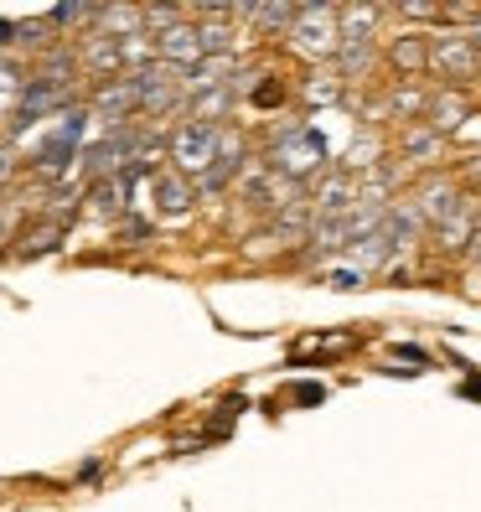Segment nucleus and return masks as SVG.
I'll return each instance as SVG.
<instances>
[{
    "mask_svg": "<svg viewBox=\"0 0 481 512\" xmlns=\"http://www.w3.org/2000/svg\"><path fill=\"white\" fill-rule=\"evenodd\" d=\"M125 233H130V238H145V233H150V223H145V218H130V223H125Z\"/></svg>",
    "mask_w": 481,
    "mask_h": 512,
    "instance_id": "cd10ccee",
    "label": "nucleus"
},
{
    "mask_svg": "<svg viewBox=\"0 0 481 512\" xmlns=\"http://www.w3.org/2000/svg\"><path fill=\"white\" fill-rule=\"evenodd\" d=\"M404 16H414V21H440V6H419V0H409V6H399Z\"/></svg>",
    "mask_w": 481,
    "mask_h": 512,
    "instance_id": "b1692460",
    "label": "nucleus"
},
{
    "mask_svg": "<svg viewBox=\"0 0 481 512\" xmlns=\"http://www.w3.org/2000/svg\"><path fill=\"white\" fill-rule=\"evenodd\" d=\"M430 68H440V78H471L481 63H476L466 32H445L430 42Z\"/></svg>",
    "mask_w": 481,
    "mask_h": 512,
    "instance_id": "39448f33",
    "label": "nucleus"
},
{
    "mask_svg": "<svg viewBox=\"0 0 481 512\" xmlns=\"http://www.w3.org/2000/svg\"><path fill=\"white\" fill-rule=\"evenodd\" d=\"M306 99H316V104H337V83H332V78H311V83H306Z\"/></svg>",
    "mask_w": 481,
    "mask_h": 512,
    "instance_id": "412c9836",
    "label": "nucleus"
},
{
    "mask_svg": "<svg viewBox=\"0 0 481 512\" xmlns=\"http://www.w3.org/2000/svg\"><path fill=\"white\" fill-rule=\"evenodd\" d=\"M83 125H88L83 109L57 114V130L47 135V145L32 156V171H37V176H63V171L78 161V150H83Z\"/></svg>",
    "mask_w": 481,
    "mask_h": 512,
    "instance_id": "7ed1b4c3",
    "label": "nucleus"
},
{
    "mask_svg": "<svg viewBox=\"0 0 481 512\" xmlns=\"http://www.w3.org/2000/svg\"><path fill=\"white\" fill-rule=\"evenodd\" d=\"M404 150H409V156H414L419 166H425V161L435 156V150H440V135H435V130H414V135L404 140Z\"/></svg>",
    "mask_w": 481,
    "mask_h": 512,
    "instance_id": "dca6fc26",
    "label": "nucleus"
},
{
    "mask_svg": "<svg viewBox=\"0 0 481 512\" xmlns=\"http://www.w3.org/2000/svg\"><path fill=\"white\" fill-rule=\"evenodd\" d=\"M130 192H135V182H130L125 171L104 176V182H88V207H94L99 218H119L130 207Z\"/></svg>",
    "mask_w": 481,
    "mask_h": 512,
    "instance_id": "1a4fd4ad",
    "label": "nucleus"
},
{
    "mask_svg": "<svg viewBox=\"0 0 481 512\" xmlns=\"http://www.w3.org/2000/svg\"><path fill=\"white\" fill-rule=\"evenodd\" d=\"M414 213H419V223H450L461 213V192L450 182H425V187H419Z\"/></svg>",
    "mask_w": 481,
    "mask_h": 512,
    "instance_id": "6e6552de",
    "label": "nucleus"
},
{
    "mask_svg": "<svg viewBox=\"0 0 481 512\" xmlns=\"http://www.w3.org/2000/svg\"><path fill=\"white\" fill-rule=\"evenodd\" d=\"M363 285V269H337L332 275V290H357Z\"/></svg>",
    "mask_w": 481,
    "mask_h": 512,
    "instance_id": "5701e85b",
    "label": "nucleus"
},
{
    "mask_svg": "<svg viewBox=\"0 0 481 512\" xmlns=\"http://www.w3.org/2000/svg\"><path fill=\"white\" fill-rule=\"evenodd\" d=\"M430 114H435V119H430V130L440 135V130H456V125H461L466 104H461L456 94H440V99H430Z\"/></svg>",
    "mask_w": 481,
    "mask_h": 512,
    "instance_id": "2eb2a0df",
    "label": "nucleus"
},
{
    "mask_svg": "<svg viewBox=\"0 0 481 512\" xmlns=\"http://www.w3.org/2000/svg\"><path fill=\"white\" fill-rule=\"evenodd\" d=\"M394 68H399V73H425V68H430L425 37H399V42H394Z\"/></svg>",
    "mask_w": 481,
    "mask_h": 512,
    "instance_id": "4468645a",
    "label": "nucleus"
},
{
    "mask_svg": "<svg viewBox=\"0 0 481 512\" xmlns=\"http://www.w3.org/2000/svg\"><path fill=\"white\" fill-rule=\"evenodd\" d=\"M99 6H52L47 11V26H78V21H94Z\"/></svg>",
    "mask_w": 481,
    "mask_h": 512,
    "instance_id": "f3484780",
    "label": "nucleus"
},
{
    "mask_svg": "<svg viewBox=\"0 0 481 512\" xmlns=\"http://www.w3.org/2000/svg\"><path fill=\"white\" fill-rule=\"evenodd\" d=\"M290 42L306 52V57H332L337 42H342V32H337V11H332V6H295Z\"/></svg>",
    "mask_w": 481,
    "mask_h": 512,
    "instance_id": "20e7f679",
    "label": "nucleus"
},
{
    "mask_svg": "<svg viewBox=\"0 0 481 512\" xmlns=\"http://www.w3.org/2000/svg\"><path fill=\"white\" fill-rule=\"evenodd\" d=\"M466 42H471V52H476V63H481V21H476L471 32H466Z\"/></svg>",
    "mask_w": 481,
    "mask_h": 512,
    "instance_id": "c85d7f7f",
    "label": "nucleus"
},
{
    "mask_svg": "<svg viewBox=\"0 0 481 512\" xmlns=\"http://www.w3.org/2000/svg\"><path fill=\"white\" fill-rule=\"evenodd\" d=\"M16 171V145H0V182Z\"/></svg>",
    "mask_w": 481,
    "mask_h": 512,
    "instance_id": "a878e982",
    "label": "nucleus"
},
{
    "mask_svg": "<svg viewBox=\"0 0 481 512\" xmlns=\"http://www.w3.org/2000/svg\"><path fill=\"white\" fill-rule=\"evenodd\" d=\"M280 99H285L280 83H259V88H254V104H259V109H280Z\"/></svg>",
    "mask_w": 481,
    "mask_h": 512,
    "instance_id": "4be33fe9",
    "label": "nucleus"
},
{
    "mask_svg": "<svg viewBox=\"0 0 481 512\" xmlns=\"http://www.w3.org/2000/svg\"><path fill=\"white\" fill-rule=\"evenodd\" d=\"M461 394L481 404V373H466V383H461Z\"/></svg>",
    "mask_w": 481,
    "mask_h": 512,
    "instance_id": "bb28decb",
    "label": "nucleus"
},
{
    "mask_svg": "<svg viewBox=\"0 0 481 512\" xmlns=\"http://www.w3.org/2000/svg\"><path fill=\"white\" fill-rule=\"evenodd\" d=\"M218 135H223V125H197V119H187V125L166 140L171 161H176V176L202 182V176L218 166Z\"/></svg>",
    "mask_w": 481,
    "mask_h": 512,
    "instance_id": "f03ea898",
    "label": "nucleus"
},
{
    "mask_svg": "<svg viewBox=\"0 0 481 512\" xmlns=\"http://www.w3.org/2000/svg\"><path fill=\"white\" fill-rule=\"evenodd\" d=\"M419 109H425V94H419V88H404V94H394V114L414 119Z\"/></svg>",
    "mask_w": 481,
    "mask_h": 512,
    "instance_id": "aec40b11",
    "label": "nucleus"
},
{
    "mask_svg": "<svg viewBox=\"0 0 481 512\" xmlns=\"http://www.w3.org/2000/svg\"><path fill=\"white\" fill-rule=\"evenodd\" d=\"M373 156H378V140L373 135H363L352 150H347V166H373Z\"/></svg>",
    "mask_w": 481,
    "mask_h": 512,
    "instance_id": "6ab92c4d",
    "label": "nucleus"
},
{
    "mask_svg": "<svg viewBox=\"0 0 481 512\" xmlns=\"http://www.w3.org/2000/svg\"><path fill=\"white\" fill-rule=\"evenodd\" d=\"M337 63H342V78H363L373 68V37L368 32H342Z\"/></svg>",
    "mask_w": 481,
    "mask_h": 512,
    "instance_id": "9d476101",
    "label": "nucleus"
},
{
    "mask_svg": "<svg viewBox=\"0 0 481 512\" xmlns=\"http://www.w3.org/2000/svg\"><path fill=\"white\" fill-rule=\"evenodd\" d=\"M228 73H233V52L228 57H202L192 73H182V88H192V94H213V88H228Z\"/></svg>",
    "mask_w": 481,
    "mask_h": 512,
    "instance_id": "9b49d317",
    "label": "nucleus"
},
{
    "mask_svg": "<svg viewBox=\"0 0 481 512\" xmlns=\"http://www.w3.org/2000/svg\"><path fill=\"white\" fill-rule=\"evenodd\" d=\"M290 399H295L300 409H316V404L326 399V388H321V383H295V388H290Z\"/></svg>",
    "mask_w": 481,
    "mask_h": 512,
    "instance_id": "a211bd4d",
    "label": "nucleus"
},
{
    "mask_svg": "<svg viewBox=\"0 0 481 512\" xmlns=\"http://www.w3.org/2000/svg\"><path fill=\"white\" fill-rule=\"evenodd\" d=\"M269 171H280V176L326 171V140L316 135V125H285L275 145H269Z\"/></svg>",
    "mask_w": 481,
    "mask_h": 512,
    "instance_id": "f257e3e1",
    "label": "nucleus"
},
{
    "mask_svg": "<svg viewBox=\"0 0 481 512\" xmlns=\"http://www.w3.org/2000/svg\"><path fill=\"white\" fill-rule=\"evenodd\" d=\"M394 357H404V363H430V352H425V347H414V342H399Z\"/></svg>",
    "mask_w": 481,
    "mask_h": 512,
    "instance_id": "393cba45",
    "label": "nucleus"
},
{
    "mask_svg": "<svg viewBox=\"0 0 481 512\" xmlns=\"http://www.w3.org/2000/svg\"><path fill=\"white\" fill-rule=\"evenodd\" d=\"M150 197H156L161 218H182L197 202V182H187V176H176V171H156L150 176Z\"/></svg>",
    "mask_w": 481,
    "mask_h": 512,
    "instance_id": "0eeeda50",
    "label": "nucleus"
},
{
    "mask_svg": "<svg viewBox=\"0 0 481 512\" xmlns=\"http://www.w3.org/2000/svg\"><path fill=\"white\" fill-rule=\"evenodd\" d=\"M471 249H476V254H481V218H476V223H471Z\"/></svg>",
    "mask_w": 481,
    "mask_h": 512,
    "instance_id": "c756f323",
    "label": "nucleus"
},
{
    "mask_svg": "<svg viewBox=\"0 0 481 512\" xmlns=\"http://www.w3.org/2000/svg\"><path fill=\"white\" fill-rule=\"evenodd\" d=\"M83 68H94V73H119V42H109V37H88L83 42Z\"/></svg>",
    "mask_w": 481,
    "mask_h": 512,
    "instance_id": "ddd939ff",
    "label": "nucleus"
},
{
    "mask_svg": "<svg viewBox=\"0 0 481 512\" xmlns=\"http://www.w3.org/2000/svg\"><path fill=\"white\" fill-rule=\"evenodd\" d=\"M94 114L109 119L114 130H125L130 119L140 114V109H135V88H130V78H109V83H99V88H94Z\"/></svg>",
    "mask_w": 481,
    "mask_h": 512,
    "instance_id": "423d86ee",
    "label": "nucleus"
},
{
    "mask_svg": "<svg viewBox=\"0 0 481 512\" xmlns=\"http://www.w3.org/2000/svg\"><path fill=\"white\" fill-rule=\"evenodd\" d=\"M68 238V223H42V228H32L21 238V249H16V259H42V254H52L57 244Z\"/></svg>",
    "mask_w": 481,
    "mask_h": 512,
    "instance_id": "f8f14e48",
    "label": "nucleus"
}]
</instances>
